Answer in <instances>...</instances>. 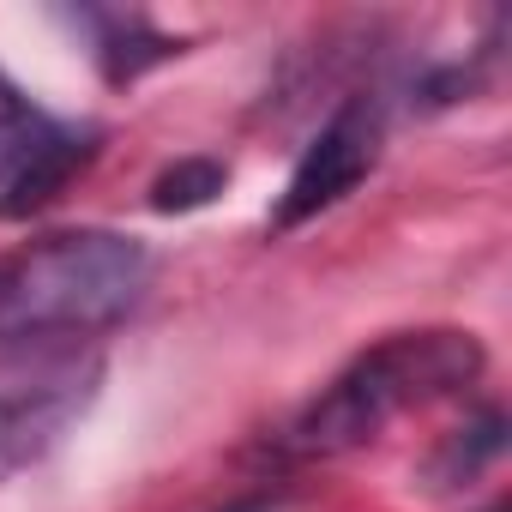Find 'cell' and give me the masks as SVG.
<instances>
[{"mask_svg":"<svg viewBox=\"0 0 512 512\" xmlns=\"http://www.w3.org/2000/svg\"><path fill=\"white\" fill-rule=\"evenodd\" d=\"M500 434H506V416H500V410H482L470 428H458V434L440 446L434 476H440V482H470V476L500 452Z\"/></svg>","mask_w":512,"mask_h":512,"instance_id":"7","label":"cell"},{"mask_svg":"<svg viewBox=\"0 0 512 512\" xmlns=\"http://www.w3.org/2000/svg\"><path fill=\"white\" fill-rule=\"evenodd\" d=\"M151 247L121 229H55L0 260V344H67L121 326L151 290Z\"/></svg>","mask_w":512,"mask_h":512,"instance_id":"1","label":"cell"},{"mask_svg":"<svg viewBox=\"0 0 512 512\" xmlns=\"http://www.w3.org/2000/svg\"><path fill=\"white\" fill-rule=\"evenodd\" d=\"M482 374V350L470 332H398L356 356L290 428L296 452H350L374 440L398 410L458 392Z\"/></svg>","mask_w":512,"mask_h":512,"instance_id":"2","label":"cell"},{"mask_svg":"<svg viewBox=\"0 0 512 512\" xmlns=\"http://www.w3.org/2000/svg\"><path fill=\"white\" fill-rule=\"evenodd\" d=\"M223 512H296L284 494H241V500H229Z\"/></svg>","mask_w":512,"mask_h":512,"instance_id":"8","label":"cell"},{"mask_svg":"<svg viewBox=\"0 0 512 512\" xmlns=\"http://www.w3.org/2000/svg\"><path fill=\"white\" fill-rule=\"evenodd\" d=\"M97 151V133L55 121L0 73V217H31L49 205Z\"/></svg>","mask_w":512,"mask_h":512,"instance_id":"4","label":"cell"},{"mask_svg":"<svg viewBox=\"0 0 512 512\" xmlns=\"http://www.w3.org/2000/svg\"><path fill=\"white\" fill-rule=\"evenodd\" d=\"M223 181H229V169L217 157H181L175 169H163L151 181V205L157 211H199L223 193Z\"/></svg>","mask_w":512,"mask_h":512,"instance_id":"6","label":"cell"},{"mask_svg":"<svg viewBox=\"0 0 512 512\" xmlns=\"http://www.w3.org/2000/svg\"><path fill=\"white\" fill-rule=\"evenodd\" d=\"M97 380H103L97 356H73V350L0 368V482L37 464L85 416Z\"/></svg>","mask_w":512,"mask_h":512,"instance_id":"3","label":"cell"},{"mask_svg":"<svg viewBox=\"0 0 512 512\" xmlns=\"http://www.w3.org/2000/svg\"><path fill=\"white\" fill-rule=\"evenodd\" d=\"M380 133H386V127H380V103H374V97L338 103V115H332V121L314 133V145L302 151V163H296V175H290L278 211H272V229L284 235V229H296V223L332 211L344 193H356L362 175L380 163Z\"/></svg>","mask_w":512,"mask_h":512,"instance_id":"5","label":"cell"}]
</instances>
